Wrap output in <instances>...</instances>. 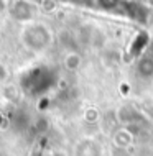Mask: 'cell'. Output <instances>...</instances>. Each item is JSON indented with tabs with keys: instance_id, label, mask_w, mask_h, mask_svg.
Returning a JSON list of instances; mask_svg holds the SVG:
<instances>
[{
	"instance_id": "4fadbf2b",
	"label": "cell",
	"mask_w": 153,
	"mask_h": 156,
	"mask_svg": "<svg viewBox=\"0 0 153 156\" xmlns=\"http://www.w3.org/2000/svg\"><path fill=\"white\" fill-rule=\"evenodd\" d=\"M0 156H10V154H7V153H3V151H0Z\"/></svg>"
},
{
	"instance_id": "8992f818",
	"label": "cell",
	"mask_w": 153,
	"mask_h": 156,
	"mask_svg": "<svg viewBox=\"0 0 153 156\" xmlns=\"http://www.w3.org/2000/svg\"><path fill=\"white\" fill-rule=\"evenodd\" d=\"M81 64H82V59H81V56L78 53H69L64 58V66L67 71H78Z\"/></svg>"
},
{
	"instance_id": "7c38bea8",
	"label": "cell",
	"mask_w": 153,
	"mask_h": 156,
	"mask_svg": "<svg viewBox=\"0 0 153 156\" xmlns=\"http://www.w3.org/2000/svg\"><path fill=\"white\" fill-rule=\"evenodd\" d=\"M122 92H124V94H129V92H130V86H129V84H122Z\"/></svg>"
},
{
	"instance_id": "8fae6325",
	"label": "cell",
	"mask_w": 153,
	"mask_h": 156,
	"mask_svg": "<svg viewBox=\"0 0 153 156\" xmlns=\"http://www.w3.org/2000/svg\"><path fill=\"white\" fill-rule=\"evenodd\" d=\"M3 79H5V67L0 64V82H2Z\"/></svg>"
},
{
	"instance_id": "ba28073f",
	"label": "cell",
	"mask_w": 153,
	"mask_h": 156,
	"mask_svg": "<svg viewBox=\"0 0 153 156\" xmlns=\"http://www.w3.org/2000/svg\"><path fill=\"white\" fill-rule=\"evenodd\" d=\"M86 151H78V156H94V146L91 141H84Z\"/></svg>"
},
{
	"instance_id": "5b68a950",
	"label": "cell",
	"mask_w": 153,
	"mask_h": 156,
	"mask_svg": "<svg viewBox=\"0 0 153 156\" xmlns=\"http://www.w3.org/2000/svg\"><path fill=\"white\" fill-rule=\"evenodd\" d=\"M135 117H137V113L132 110L130 107H122V108H118V112H117V119L122 125L135 123Z\"/></svg>"
},
{
	"instance_id": "9c48e42d",
	"label": "cell",
	"mask_w": 153,
	"mask_h": 156,
	"mask_svg": "<svg viewBox=\"0 0 153 156\" xmlns=\"http://www.w3.org/2000/svg\"><path fill=\"white\" fill-rule=\"evenodd\" d=\"M40 5L43 7V12H54L58 7V3L56 2H41Z\"/></svg>"
},
{
	"instance_id": "30bf717a",
	"label": "cell",
	"mask_w": 153,
	"mask_h": 156,
	"mask_svg": "<svg viewBox=\"0 0 153 156\" xmlns=\"http://www.w3.org/2000/svg\"><path fill=\"white\" fill-rule=\"evenodd\" d=\"M5 97L8 100H15L16 99V89L13 86H10L8 89H5Z\"/></svg>"
},
{
	"instance_id": "2e32d148",
	"label": "cell",
	"mask_w": 153,
	"mask_h": 156,
	"mask_svg": "<svg viewBox=\"0 0 153 156\" xmlns=\"http://www.w3.org/2000/svg\"><path fill=\"white\" fill-rule=\"evenodd\" d=\"M2 122H3V119H2V117H0V123H2Z\"/></svg>"
},
{
	"instance_id": "6da1fadb",
	"label": "cell",
	"mask_w": 153,
	"mask_h": 156,
	"mask_svg": "<svg viewBox=\"0 0 153 156\" xmlns=\"http://www.w3.org/2000/svg\"><path fill=\"white\" fill-rule=\"evenodd\" d=\"M23 43L30 49H43L49 44V31L43 25H31L23 31Z\"/></svg>"
},
{
	"instance_id": "7a4b0ae2",
	"label": "cell",
	"mask_w": 153,
	"mask_h": 156,
	"mask_svg": "<svg viewBox=\"0 0 153 156\" xmlns=\"http://www.w3.org/2000/svg\"><path fill=\"white\" fill-rule=\"evenodd\" d=\"M10 13L15 20L18 22H25L31 16V8L27 2H15L13 3V8H10Z\"/></svg>"
},
{
	"instance_id": "52a82bcc",
	"label": "cell",
	"mask_w": 153,
	"mask_h": 156,
	"mask_svg": "<svg viewBox=\"0 0 153 156\" xmlns=\"http://www.w3.org/2000/svg\"><path fill=\"white\" fill-rule=\"evenodd\" d=\"M84 120L87 122V123H96L97 120H99V110L94 107H89L86 112H84Z\"/></svg>"
},
{
	"instance_id": "9a60e30c",
	"label": "cell",
	"mask_w": 153,
	"mask_h": 156,
	"mask_svg": "<svg viewBox=\"0 0 153 156\" xmlns=\"http://www.w3.org/2000/svg\"><path fill=\"white\" fill-rule=\"evenodd\" d=\"M45 156H54V154H53V153H51V154H45Z\"/></svg>"
},
{
	"instance_id": "5bb4252c",
	"label": "cell",
	"mask_w": 153,
	"mask_h": 156,
	"mask_svg": "<svg viewBox=\"0 0 153 156\" xmlns=\"http://www.w3.org/2000/svg\"><path fill=\"white\" fill-rule=\"evenodd\" d=\"M54 156H64V154H61V153H53Z\"/></svg>"
},
{
	"instance_id": "277c9868",
	"label": "cell",
	"mask_w": 153,
	"mask_h": 156,
	"mask_svg": "<svg viewBox=\"0 0 153 156\" xmlns=\"http://www.w3.org/2000/svg\"><path fill=\"white\" fill-rule=\"evenodd\" d=\"M137 73L142 77H153V58H142L137 64Z\"/></svg>"
},
{
	"instance_id": "3957f363",
	"label": "cell",
	"mask_w": 153,
	"mask_h": 156,
	"mask_svg": "<svg viewBox=\"0 0 153 156\" xmlns=\"http://www.w3.org/2000/svg\"><path fill=\"white\" fill-rule=\"evenodd\" d=\"M112 140L118 148H129L132 143H133V135H132V132L129 128H120L114 133Z\"/></svg>"
}]
</instances>
